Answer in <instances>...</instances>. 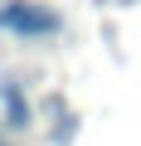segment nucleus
Returning <instances> with one entry per match:
<instances>
[{
    "instance_id": "obj_1",
    "label": "nucleus",
    "mask_w": 141,
    "mask_h": 146,
    "mask_svg": "<svg viewBox=\"0 0 141 146\" xmlns=\"http://www.w3.org/2000/svg\"><path fill=\"white\" fill-rule=\"evenodd\" d=\"M0 25H10L15 34H54L58 29V20L49 10H39V5H29V0H10L0 10Z\"/></svg>"
},
{
    "instance_id": "obj_2",
    "label": "nucleus",
    "mask_w": 141,
    "mask_h": 146,
    "mask_svg": "<svg viewBox=\"0 0 141 146\" xmlns=\"http://www.w3.org/2000/svg\"><path fill=\"white\" fill-rule=\"evenodd\" d=\"M0 102H5V122H10L15 131H24V127H29V102H24L20 83H5V88H0Z\"/></svg>"
}]
</instances>
